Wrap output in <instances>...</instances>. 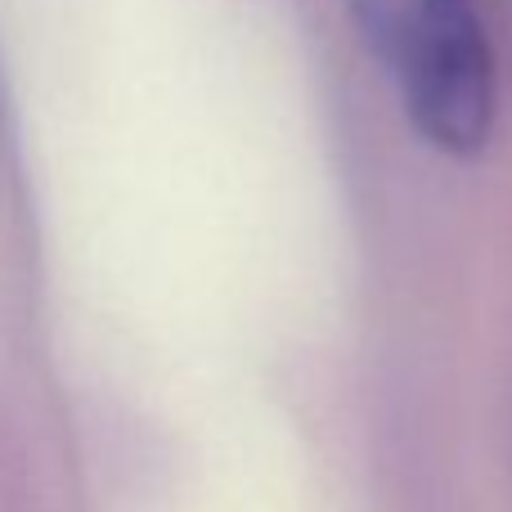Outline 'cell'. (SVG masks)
Here are the masks:
<instances>
[{
	"instance_id": "cell-1",
	"label": "cell",
	"mask_w": 512,
	"mask_h": 512,
	"mask_svg": "<svg viewBox=\"0 0 512 512\" xmlns=\"http://www.w3.org/2000/svg\"><path fill=\"white\" fill-rule=\"evenodd\" d=\"M400 108L432 149L477 158L499 117V59L477 0H346Z\"/></svg>"
}]
</instances>
